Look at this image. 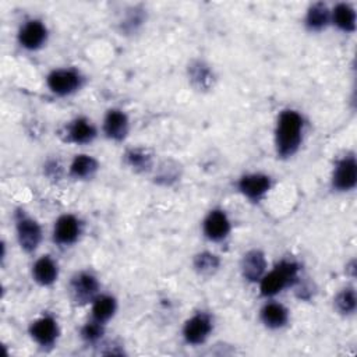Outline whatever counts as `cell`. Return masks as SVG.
<instances>
[{"label": "cell", "mask_w": 357, "mask_h": 357, "mask_svg": "<svg viewBox=\"0 0 357 357\" xmlns=\"http://www.w3.org/2000/svg\"><path fill=\"white\" fill-rule=\"evenodd\" d=\"M303 119L295 110H285L278 121L277 150L284 158L292 157L302 143Z\"/></svg>", "instance_id": "obj_1"}, {"label": "cell", "mask_w": 357, "mask_h": 357, "mask_svg": "<svg viewBox=\"0 0 357 357\" xmlns=\"http://www.w3.org/2000/svg\"><path fill=\"white\" fill-rule=\"evenodd\" d=\"M297 265L295 263L284 261L275 267L270 274L261 278V293L264 296H274L286 286L292 285L297 278Z\"/></svg>", "instance_id": "obj_2"}, {"label": "cell", "mask_w": 357, "mask_h": 357, "mask_svg": "<svg viewBox=\"0 0 357 357\" xmlns=\"http://www.w3.org/2000/svg\"><path fill=\"white\" fill-rule=\"evenodd\" d=\"M332 183L339 191H349L354 189L357 183V165L354 157H346L338 162Z\"/></svg>", "instance_id": "obj_3"}, {"label": "cell", "mask_w": 357, "mask_h": 357, "mask_svg": "<svg viewBox=\"0 0 357 357\" xmlns=\"http://www.w3.org/2000/svg\"><path fill=\"white\" fill-rule=\"evenodd\" d=\"M17 234L21 247L28 253L34 252L38 247L42 237L40 225L34 219L23 215L17 219Z\"/></svg>", "instance_id": "obj_4"}, {"label": "cell", "mask_w": 357, "mask_h": 357, "mask_svg": "<svg viewBox=\"0 0 357 357\" xmlns=\"http://www.w3.org/2000/svg\"><path fill=\"white\" fill-rule=\"evenodd\" d=\"M49 88L58 95H69L81 85V77L73 70H56L48 77Z\"/></svg>", "instance_id": "obj_5"}, {"label": "cell", "mask_w": 357, "mask_h": 357, "mask_svg": "<svg viewBox=\"0 0 357 357\" xmlns=\"http://www.w3.org/2000/svg\"><path fill=\"white\" fill-rule=\"evenodd\" d=\"M98 281L87 272H81L71 281V295L77 303H87L92 300L98 292Z\"/></svg>", "instance_id": "obj_6"}, {"label": "cell", "mask_w": 357, "mask_h": 357, "mask_svg": "<svg viewBox=\"0 0 357 357\" xmlns=\"http://www.w3.org/2000/svg\"><path fill=\"white\" fill-rule=\"evenodd\" d=\"M211 331H212L211 320L204 314H197L186 322L184 338L191 345H200L205 342Z\"/></svg>", "instance_id": "obj_7"}, {"label": "cell", "mask_w": 357, "mask_h": 357, "mask_svg": "<svg viewBox=\"0 0 357 357\" xmlns=\"http://www.w3.org/2000/svg\"><path fill=\"white\" fill-rule=\"evenodd\" d=\"M80 222L73 215H63L55 225V241L59 245H71L78 239Z\"/></svg>", "instance_id": "obj_8"}, {"label": "cell", "mask_w": 357, "mask_h": 357, "mask_svg": "<svg viewBox=\"0 0 357 357\" xmlns=\"http://www.w3.org/2000/svg\"><path fill=\"white\" fill-rule=\"evenodd\" d=\"M48 37V31L45 28V26L41 21L33 20L28 21L20 31L19 40L20 44L26 48V49H38L44 45V42L46 41Z\"/></svg>", "instance_id": "obj_9"}, {"label": "cell", "mask_w": 357, "mask_h": 357, "mask_svg": "<svg viewBox=\"0 0 357 357\" xmlns=\"http://www.w3.org/2000/svg\"><path fill=\"white\" fill-rule=\"evenodd\" d=\"M204 232L208 239L211 241H222L230 232V222L225 212L222 211H212L205 222H204Z\"/></svg>", "instance_id": "obj_10"}, {"label": "cell", "mask_w": 357, "mask_h": 357, "mask_svg": "<svg viewBox=\"0 0 357 357\" xmlns=\"http://www.w3.org/2000/svg\"><path fill=\"white\" fill-rule=\"evenodd\" d=\"M105 133L112 140H123L129 132L128 116L121 110H109L103 125Z\"/></svg>", "instance_id": "obj_11"}, {"label": "cell", "mask_w": 357, "mask_h": 357, "mask_svg": "<svg viewBox=\"0 0 357 357\" xmlns=\"http://www.w3.org/2000/svg\"><path fill=\"white\" fill-rule=\"evenodd\" d=\"M31 335L41 346H52L59 335L58 324L53 318L44 317L33 324Z\"/></svg>", "instance_id": "obj_12"}, {"label": "cell", "mask_w": 357, "mask_h": 357, "mask_svg": "<svg viewBox=\"0 0 357 357\" xmlns=\"http://www.w3.org/2000/svg\"><path fill=\"white\" fill-rule=\"evenodd\" d=\"M239 187L250 200H260L271 187V179L265 175H247L242 177Z\"/></svg>", "instance_id": "obj_13"}, {"label": "cell", "mask_w": 357, "mask_h": 357, "mask_svg": "<svg viewBox=\"0 0 357 357\" xmlns=\"http://www.w3.org/2000/svg\"><path fill=\"white\" fill-rule=\"evenodd\" d=\"M265 268H267V261L261 252L253 250L245 256L242 263V271L246 279L252 282L261 279L265 272Z\"/></svg>", "instance_id": "obj_14"}, {"label": "cell", "mask_w": 357, "mask_h": 357, "mask_svg": "<svg viewBox=\"0 0 357 357\" xmlns=\"http://www.w3.org/2000/svg\"><path fill=\"white\" fill-rule=\"evenodd\" d=\"M96 136L95 128L87 119H77L69 126V139L76 144L91 143Z\"/></svg>", "instance_id": "obj_15"}, {"label": "cell", "mask_w": 357, "mask_h": 357, "mask_svg": "<svg viewBox=\"0 0 357 357\" xmlns=\"http://www.w3.org/2000/svg\"><path fill=\"white\" fill-rule=\"evenodd\" d=\"M33 274L38 284L48 286L52 285L58 278V265L52 259L42 257L35 263Z\"/></svg>", "instance_id": "obj_16"}, {"label": "cell", "mask_w": 357, "mask_h": 357, "mask_svg": "<svg viewBox=\"0 0 357 357\" xmlns=\"http://www.w3.org/2000/svg\"><path fill=\"white\" fill-rule=\"evenodd\" d=\"M332 20L335 26L345 33H353L356 30V12L346 3H340L333 9Z\"/></svg>", "instance_id": "obj_17"}, {"label": "cell", "mask_w": 357, "mask_h": 357, "mask_svg": "<svg viewBox=\"0 0 357 357\" xmlns=\"http://www.w3.org/2000/svg\"><path fill=\"white\" fill-rule=\"evenodd\" d=\"M261 320L270 328H281L288 322V310L282 304L270 303L263 308Z\"/></svg>", "instance_id": "obj_18"}, {"label": "cell", "mask_w": 357, "mask_h": 357, "mask_svg": "<svg viewBox=\"0 0 357 357\" xmlns=\"http://www.w3.org/2000/svg\"><path fill=\"white\" fill-rule=\"evenodd\" d=\"M328 21H329V12L325 5L315 3L310 8L306 17V24L310 30L320 31L328 24Z\"/></svg>", "instance_id": "obj_19"}, {"label": "cell", "mask_w": 357, "mask_h": 357, "mask_svg": "<svg viewBox=\"0 0 357 357\" xmlns=\"http://www.w3.org/2000/svg\"><path fill=\"white\" fill-rule=\"evenodd\" d=\"M98 169V162L88 155H78L71 164L70 172L77 179H85L91 177Z\"/></svg>", "instance_id": "obj_20"}, {"label": "cell", "mask_w": 357, "mask_h": 357, "mask_svg": "<svg viewBox=\"0 0 357 357\" xmlns=\"http://www.w3.org/2000/svg\"><path fill=\"white\" fill-rule=\"evenodd\" d=\"M116 311V300L110 296H101L96 297L92 306V315L94 320L99 322H105L113 317Z\"/></svg>", "instance_id": "obj_21"}, {"label": "cell", "mask_w": 357, "mask_h": 357, "mask_svg": "<svg viewBox=\"0 0 357 357\" xmlns=\"http://www.w3.org/2000/svg\"><path fill=\"white\" fill-rule=\"evenodd\" d=\"M336 308L342 314H351L356 310V293L353 289H345L340 292L335 300Z\"/></svg>", "instance_id": "obj_22"}, {"label": "cell", "mask_w": 357, "mask_h": 357, "mask_svg": "<svg viewBox=\"0 0 357 357\" xmlns=\"http://www.w3.org/2000/svg\"><path fill=\"white\" fill-rule=\"evenodd\" d=\"M194 267L197 268V271H200L202 274H209V272L215 271L219 267V260L214 254L202 253V254L195 257Z\"/></svg>", "instance_id": "obj_23"}, {"label": "cell", "mask_w": 357, "mask_h": 357, "mask_svg": "<svg viewBox=\"0 0 357 357\" xmlns=\"http://www.w3.org/2000/svg\"><path fill=\"white\" fill-rule=\"evenodd\" d=\"M81 335L82 338L87 340V342H96L102 338L103 335V326H102V322L94 320L91 322H88L82 331H81Z\"/></svg>", "instance_id": "obj_24"}, {"label": "cell", "mask_w": 357, "mask_h": 357, "mask_svg": "<svg viewBox=\"0 0 357 357\" xmlns=\"http://www.w3.org/2000/svg\"><path fill=\"white\" fill-rule=\"evenodd\" d=\"M128 159L132 166L139 168V169H147L150 166V157L141 151L129 153Z\"/></svg>", "instance_id": "obj_25"}]
</instances>
